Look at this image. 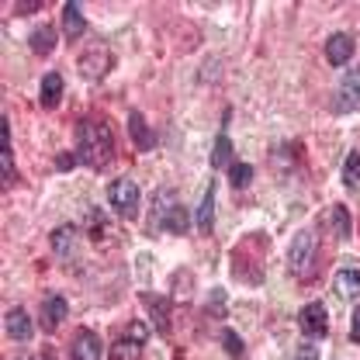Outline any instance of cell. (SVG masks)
<instances>
[{"label":"cell","instance_id":"cell-5","mask_svg":"<svg viewBox=\"0 0 360 360\" xmlns=\"http://www.w3.org/2000/svg\"><path fill=\"white\" fill-rule=\"evenodd\" d=\"M298 322H302V333H305V336H326V333H329V315H326V305H322V302H309V305L298 312Z\"/></svg>","mask_w":360,"mask_h":360},{"label":"cell","instance_id":"cell-24","mask_svg":"<svg viewBox=\"0 0 360 360\" xmlns=\"http://www.w3.org/2000/svg\"><path fill=\"white\" fill-rule=\"evenodd\" d=\"M343 184L350 191H360V153H350L347 163H343Z\"/></svg>","mask_w":360,"mask_h":360},{"label":"cell","instance_id":"cell-22","mask_svg":"<svg viewBox=\"0 0 360 360\" xmlns=\"http://www.w3.org/2000/svg\"><path fill=\"white\" fill-rule=\"evenodd\" d=\"M212 167L215 170H222V167H232V142H229V135H219L215 139V153H212Z\"/></svg>","mask_w":360,"mask_h":360},{"label":"cell","instance_id":"cell-4","mask_svg":"<svg viewBox=\"0 0 360 360\" xmlns=\"http://www.w3.org/2000/svg\"><path fill=\"white\" fill-rule=\"evenodd\" d=\"M108 201H111V208H115L122 219H135V215H139V184L129 177L115 180V184L108 187Z\"/></svg>","mask_w":360,"mask_h":360},{"label":"cell","instance_id":"cell-13","mask_svg":"<svg viewBox=\"0 0 360 360\" xmlns=\"http://www.w3.org/2000/svg\"><path fill=\"white\" fill-rule=\"evenodd\" d=\"M66 312H70V305H66V298L63 295H49L42 305V326L52 333V329H59V322L66 319Z\"/></svg>","mask_w":360,"mask_h":360},{"label":"cell","instance_id":"cell-20","mask_svg":"<svg viewBox=\"0 0 360 360\" xmlns=\"http://www.w3.org/2000/svg\"><path fill=\"white\" fill-rule=\"evenodd\" d=\"M28 42H32V52H35V56H49V52L56 49V28H52V25L35 28V32L28 35Z\"/></svg>","mask_w":360,"mask_h":360},{"label":"cell","instance_id":"cell-19","mask_svg":"<svg viewBox=\"0 0 360 360\" xmlns=\"http://www.w3.org/2000/svg\"><path fill=\"white\" fill-rule=\"evenodd\" d=\"M59 97H63V77H59V73H45L42 90H39L42 108H56V104H59Z\"/></svg>","mask_w":360,"mask_h":360},{"label":"cell","instance_id":"cell-1","mask_svg":"<svg viewBox=\"0 0 360 360\" xmlns=\"http://www.w3.org/2000/svg\"><path fill=\"white\" fill-rule=\"evenodd\" d=\"M77 160L94 170L108 167L115 160V132L104 118H84L77 129Z\"/></svg>","mask_w":360,"mask_h":360},{"label":"cell","instance_id":"cell-7","mask_svg":"<svg viewBox=\"0 0 360 360\" xmlns=\"http://www.w3.org/2000/svg\"><path fill=\"white\" fill-rule=\"evenodd\" d=\"M360 108V70H347L336 90V111H357Z\"/></svg>","mask_w":360,"mask_h":360},{"label":"cell","instance_id":"cell-12","mask_svg":"<svg viewBox=\"0 0 360 360\" xmlns=\"http://www.w3.org/2000/svg\"><path fill=\"white\" fill-rule=\"evenodd\" d=\"M4 326H7V336L11 340H18V343H28L32 340V319H28L25 309H11Z\"/></svg>","mask_w":360,"mask_h":360},{"label":"cell","instance_id":"cell-2","mask_svg":"<svg viewBox=\"0 0 360 360\" xmlns=\"http://www.w3.org/2000/svg\"><path fill=\"white\" fill-rule=\"evenodd\" d=\"M187 208L177 201V194L170 191V187H163L160 194H156V212H153V219H149V229H167V232H174V236H184L187 232Z\"/></svg>","mask_w":360,"mask_h":360},{"label":"cell","instance_id":"cell-8","mask_svg":"<svg viewBox=\"0 0 360 360\" xmlns=\"http://www.w3.org/2000/svg\"><path fill=\"white\" fill-rule=\"evenodd\" d=\"M354 35H347V32H336V35H329V42H326V59L333 63V66H347L350 63V56H354Z\"/></svg>","mask_w":360,"mask_h":360},{"label":"cell","instance_id":"cell-15","mask_svg":"<svg viewBox=\"0 0 360 360\" xmlns=\"http://www.w3.org/2000/svg\"><path fill=\"white\" fill-rule=\"evenodd\" d=\"M212 225H215V184L208 180V187L201 194V205H198V229L212 232Z\"/></svg>","mask_w":360,"mask_h":360},{"label":"cell","instance_id":"cell-6","mask_svg":"<svg viewBox=\"0 0 360 360\" xmlns=\"http://www.w3.org/2000/svg\"><path fill=\"white\" fill-rule=\"evenodd\" d=\"M142 343H146V326L135 322L132 336H122V340L111 347V360H142Z\"/></svg>","mask_w":360,"mask_h":360},{"label":"cell","instance_id":"cell-21","mask_svg":"<svg viewBox=\"0 0 360 360\" xmlns=\"http://www.w3.org/2000/svg\"><path fill=\"white\" fill-rule=\"evenodd\" d=\"M73 239H77V229H73V225H59V229L52 232V250H56L59 257H70Z\"/></svg>","mask_w":360,"mask_h":360},{"label":"cell","instance_id":"cell-23","mask_svg":"<svg viewBox=\"0 0 360 360\" xmlns=\"http://www.w3.org/2000/svg\"><path fill=\"white\" fill-rule=\"evenodd\" d=\"M329 219H333V232H336V239H347V236H350V212H347L343 205H333Z\"/></svg>","mask_w":360,"mask_h":360},{"label":"cell","instance_id":"cell-14","mask_svg":"<svg viewBox=\"0 0 360 360\" xmlns=\"http://www.w3.org/2000/svg\"><path fill=\"white\" fill-rule=\"evenodd\" d=\"M63 32H66V39H80L87 32V21H84L80 4H66L63 7Z\"/></svg>","mask_w":360,"mask_h":360},{"label":"cell","instance_id":"cell-18","mask_svg":"<svg viewBox=\"0 0 360 360\" xmlns=\"http://www.w3.org/2000/svg\"><path fill=\"white\" fill-rule=\"evenodd\" d=\"M129 135H132V142L139 146V149H153V142H156L153 129L146 125V118H142L139 111H132V115H129Z\"/></svg>","mask_w":360,"mask_h":360},{"label":"cell","instance_id":"cell-11","mask_svg":"<svg viewBox=\"0 0 360 360\" xmlns=\"http://www.w3.org/2000/svg\"><path fill=\"white\" fill-rule=\"evenodd\" d=\"M0 167H4V187H11L18 174H14V160H11V122L0 118Z\"/></svg>","mask_w":360,"mask_h":360},{"label":"cell","instance_id":"cell-10","mask_svg":"<svg viewBox=\"0 0 360 360\" xmlns=\"http://www.w3.org/2000/svg\"><path fill=\"white\" fill-rule=\"evenodd\" d=\"M73 360H101V336L94 329H80L73 340Z\"/></svg>","mask_w":360,"mask_h":360},{"label":"cell","instance_id":"cell-9","mask_svg":"<svg viewBox=\"0 0 360 360\" xmlns=\"http://www.w3.org/2000/svg\"><path fill=\"white\" fill-rule=\"evenodd\" d=\"M108 66H111V52H108L104 45H94V49H87V56L80 59V70H84V77H87V80L104 77V73H108Z\"/></svg>","mask_w":360,"mask_h":360},{"label":"cell","instance_id":"cell-16","mask_svg":"<svg viewBox=\"0 0 360 360\" xmlns=\"http://www.w3.org/2000/svg\"><path fill=\"white\" fill-rule=\"evenodd\" d=\"M142 305L149 309V315H153V322H156L160 333H170V302H163L156 295H142Z\"/></svg>","mask_w":360,"mask_h":360},{"label":"cell","instance_id":"cell-30","mask_svg":"<svg viewBox=\"0 0 360 360\" xmlns=\"http://www.w3.org/2000/svg\"><path fill=\"white\" fill-rule=\"evenodd\" d=\"M350 340H354V343H360V305L354 309V329H350Z\"/></svg>","mask_w":360,"mask_h":360},{"label":"cell","instance_id":"cell-27","mask_svg":"<svg viewBox=\"0 0 360 360\" xmlns=\"http://www.w3.org/2000/svg\"><path fill=\"white\" fill-rule=\"evenodd\" d=\"M32 11H42V0H32V4H14V14H32Z\"/></svg>","mask_w":360,"mask_h":360},{"label":"cell","instance_id":"cell-17","mask_svg":"<svg viewBox=\"0 0 360 360\" xmlns=\"http://www.w3.org/2000/svg\"><path fill=\"white\" fill-rule=\"evenodd\" d=\"M336 295L340 298H357L360 295V270L354 267H343V270H336Z\"/></svg>","mask_w":360,"mask_h":360},{"label":"cell","instance_id":"cell-28","mask_svg":"<svg viewBox=\"0 0 360 360\" xmlns=\"http://www.w3.org/2000/svg\"><path fill=\"white\" fill-rule=\"evenodd\" d=\"M295 360H319V347H298Z\"/></svg>","mask_w":360,"mask_h":360},{"label":"cell","instance_id":"cell-25","mask_svg":"<svg viewBox=\"0 0 360 360\" xmlns=\"http://www.w3.org/2000/svg\"><path fill=\"white\" fill-rule=\"evenodd\" d=\"M229 180H232V187H246L253 180V167L250 163H232L229 167Z\"/></svg>","mask_w":360,"mask_h":360},{"label":"cell","instance_id":"cell-26","mask_svg":"<svg viewBox=\"0 0 360 360\" xmlns=\"http://www.w3.org/2000/svg\"><path fill=\"white\" fill-rule=\"evenodd\" d=\"M222 343H225V354H229V357H243V354H246L243 340H239L232 329H225V333H222Z\"/></svg>","mask_w":360,"mask_h":360},{"label":"cell","instance_id":"cell-29","mask_svg":"<svg viewBox=\"0 0 360 360\" xmlns=\"http://www.w3.org/2000/svg\"><path fill=\"white\" fill-rule=\"evenodd\" d=\"M77 163H80V160H77L73 153H70V156H59V160H56V167H59V170H70V167H77Z\"/></svg>","mask_w":360,"mask_h":360},{"label":"cell","instance_id":"cell-3","mask_svg":"<svg viewBox=\"0 0 360 360\" xmlns=\"http://www.w3.org/2000/svg\"><path fill=\"white\" fill-rule=\"evenodd\" d=\"M315 260H319V243H315V236L309 229H302L295 239H291V250H288V267L295 277H312V267Z\"/></svg>","mask_w":360,"mask_h":360},{"label":"cell","instance_id":"cell-31","mask_svg":"<svg viewBox=\"0 0 360 360\" xmlns=\"http://www.w3.org/2000/svg\"><path fill=\"white\" fill-rule=\"evenodd\" d=\"M35 360H52V357H49V354H42V357H35Z\"/></svg>","mask_w":360,"mask_h":360}]
</instances>
